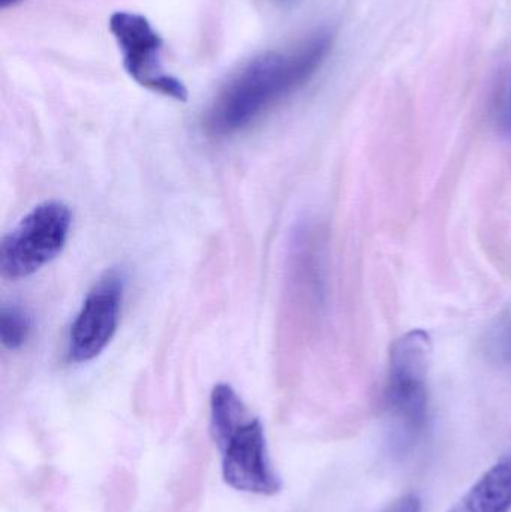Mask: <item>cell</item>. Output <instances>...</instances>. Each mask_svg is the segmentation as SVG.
I'll list each match as a JSON object with an SVG mask.
<instances>
[{
  "label": "cell",
  "instance_id": "30bf717a",
  "mask_svg": "<svg viewBox=\"0 0 511 512\" xmlns=\"http://www.w3.org/2000/svg\"><path fill=\"white\" fill-rule=\"evenodd\" d=\"M492 117H494L497 131L503 137L511 138V65L504 72L497 89H495Z\"/></svg>",
  "mask_w": 511,
  "mask_h": 512
},
{
  "label": "cell",
  "instance_id": "ba28073f",
  "mask_svg": "<svg viewBox=\"0 0 511 512\" xmlns=\"http://www.w3.org/2000/svg\"><path fill=\"white\" fill-rule=\"evenodd\" d=\"M483 352L492 363L511 366V307L501 313L486 331Z\"/></svg>",
  "mask_w": 511,
  "mask_h": 512
},
{
  "label": "cell",
  "instance_id": "8992f818",
  "mask_svg": "<svg viewBox=\"0 0 511 512\" xmlns=\"http://www.w3.org/2000/svg\"><path fill=\"white\" fill-rule=\"evenodd\" d=\"M125 280L117 270H107L87 292L69 330V358L87 363L98 357L116 334L122 312Z\"/></svg>",
  "mask_w": 511,
  "mask_h": 512
},
{
  "label": "cell",
  "instance_id": "8fae6325",
  "mask_svg": "<svg viewBox=\"0 0 511 512\" xmlns=\"http://www.w3.org/2000/svg\"><path fill=\"white\" fill-rule=\"evenodd\" d=\"M383 512H422V499L414 493L401 496Z\"/></svg>",
  "mask_w": 511,
  "mask_h": 512
},
{
  "label": "cell",
  "instance_id": "4fadbf2b",
  "mask_svg": "<svg viewBox=\"0 0 511 512\" xmlns=\"http://www.w3.org/2000/svg\"><path fill=\"white\" fill-rule=\"evenodd\" d=\"M284 2H291V0H284Z\"/></svg>",
  "mask_w": 511,
  "mask_h": 512
},
{
  "label": "cell",
  "instance_id": "3957f363",
  "mask_svg": "<svg viewBox=\"0 0 511 512\" xmlns=\"http://www.w3.org/2000/svg\"><path fill=\"white\" fill-rule=\"evenodd\" d=\"M431 337L413 330L393 343L383 391L390 445L396 454L410 453L425 438L431 423L429 363Z\"/></svg>",
  "mask_w": 511,
  "mask_h": 512
},
{
  "label": "cell",
  "instance_id": "52a82bcc",
  "mask_svg": "<svg viewBox=\"0 0 511 512\" xmlns=\"http://www.w3.org/2000/svg\"><path fill=\"white\" fill-rule=\"evenodd\" d=\"M449 512H511V457L492 466Z\"/></svg>",
  "mask_w": 511,
  "mask_h": 512
},
{
  "label": "cell",
  "instance_id": "9c48e42d",
  "mask_svg": "<svg viewBox=\"0 0 511 512\" xmlns=\"http://www.w3.org/2000/svg\"><path fill=\"white\" fill-rule=\"evenodd\" d=\"M32 334L29 315L18 306H3L0 313V339L9 351H20Z\"/></svg>",
  "mask_w": 511,
  "mask_h": 512
},
{
  "label": "cell",
  "instance_id": "5b68a950",
  "mask_svg": "<svg viewBox=\"0 0 511 512\" xmlns=\"http://www.w3.org/2000/svg\"><path fill=\"white\" fill-rule=\"evenodd\" d=\"M110 32L122 53L123 68L144 89L185 102L188 89L179 78L165 72L162 42L150 21L135 12L117 11L110 17Z\"/></svg>",
  "mask_w": 511,
  "mask_h": 512
},
{
  "label": "cell",
  "instance_id": "7a4b0ae2",
  "mask_svg": "<svg viewBox=\"0 0 511 512\" xmlns=\"http://www.w3.org/2000/svg\"><path fill=\"white\" fill-rule=\"evenodd\" d=\"M212 433L222 453V477L239 492L272 496L281 490L267 451L264 427L249 414L231 385L218 384L210 396Z\"/></svg>",
  "mask_w": 511,
  "mask_h": 512
},
{
  "label": "cell",
  "instance_id": "277c9868",
  "mask_svg": "<svg viewBox=\"0 0 511 512\" xmlns=\"http://www.w3.org/2000/svg\"><path fill=\"white\" fill-rule=\"evenodd\" d=\"M72 213L60 201L30 210L0 245V271L9 280L26 279L62 254L71 231Z\"/></svg>",
  "mask_w": 511,
  "mask_h": 512
},
{
  "label": "cell",
  "instance_id": "7c38bea8",
  "mask_svg": "<svg viewBox=\"0 0 511 512\" xmlns=\"http://www.w3.org/2000/svg\"><path fill=\"white\" fill-rule=\"evenodd\" d=\"M21 2H23V0H0V8H14V6L20 5Z\"/></svg>",
  "mask_w": 511,
  "mask_h": 512
},
{
  "label": "cell",
  "instance_id": "6da1fadb",
  "mask_svg": "<svg viewBox=\"0 0 511 512\" xmlns=\"http://www.w3.org/2000/svg\"><path fill=\"white\" fill-rule=\"evenodd\" d=\"M333 48V33L320 30L285 51L249 60L216 96L204 117L210 137H231L251 126L282 99L315 77Z\"/></svg>",
  "mask_w": 511,
  "mask_h": 512
}]
</instances>
